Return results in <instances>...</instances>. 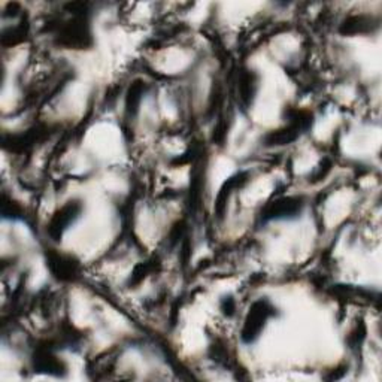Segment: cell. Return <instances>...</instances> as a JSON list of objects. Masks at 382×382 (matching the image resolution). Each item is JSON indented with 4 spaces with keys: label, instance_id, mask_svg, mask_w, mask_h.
Here are the masks:
<instances>
[{
    "label": "cell",
    "instance_id": "obj_1",
    "mask_svg": "<svg viewBox=\"0 0 382 382\" xmlns=\"http://www.w3.org/2000/svg\"><path fill=\"white\" fill-rule=\"evenodd\" d=\"M275 315V308L269 304L268 300L260 299L255 300L251 305L248 315L245 318V323L242 327V342L245 343H254L259 339L263 328L268 323V319Z\"/></svg>",
    "mask_w": 382,
    "mask_h": 382
},
{
    "label": "cell",
    "instance_id": "obj_2",
    "mask_svg": "<svg viewBox=\"0 0 382 382\" xmlns=\"http://www.w3.org/2000/svg\"><path fill=\"white\" fill-rule=\"evenodd\" d=\"M83 212V205L79 200H70L65 206H61L52 218L50 220L47 233L52 239V241L59 242L61 236L69 229L70 224H74L75 221L79 218Z\"/></svg>",
    "mask_w": 382,
    "mask_h": 382
},
{
    "label": "cell",
    "instance_id": "obj_3",
    "mask_svg": "<svg viewBox=\"0 0 382 382\" xmlns=\"http://www.w3.org/2000/svg\"><path fill=\"white\" fill-rule=\"evenodd\" d=\"M304 209V199L297 196L281 198L269 203L262 212L264 221H278V220H293L297 218Z\"/></svg>",
    "mask_w": 382,
    "mask_h": 382
},
{
    "label": "cell",
    "instance_id": "obj_4",
    "mask_svg": "<svg viewBox=\"0 0 382 382\" xmlns=\"http://www.w3.org/2000/svg\"><path fill=\"white\" fill-rule=\"evenodd\" d=\"M59 43L67 48L83 50L92 43L90 32H88L84 21H74L67 24L59 34Z\"/></svg>",
    "mask_w": 382,
    "mask_h": 382
},
{
    "label": "cell",
    "instance_id": "obj_5",
    "mask_svg": "<svg viewBox=\"0 0 382 382\" xmlns=\"http://www.w3.org/2000/svg\"><path fill=\"white\" fill-rule=\"evenodd\" d=\"M48 266L51 272L54 273V277L63 281H70L75 275L78 264L72 260V257L57 254V253H50L48 254Z\"/></svg>",
    "mask_w": 382,
    "mask_h": 382
},
{
    "label": "cell",
    "instance_id": "obj_6",
    "mask_svg": "<svg viewBox=\"0 0 382 382\" xmlns=\"http://www.w3.org/2000/svg\"><path fill=\"white\" fill-rule=\"evenodd\" d=\"M378 28V21L370 15H351L341 25V33L343 34H363L370 33Z\"/></svg>",
    "mask_w": 382,
    "mask_h": 382
},
{
    "label": "cell",
    "instance_id": "obj_7",
    "mask_svg": "<svg viewBox=\"0 0 382 382\" xmlns=\"http://www.w3.org/2000/svg\"><path fill=\"white\" fill-rule=\"evenodd\" d=\"M33 366L36 369V372L48 373V375H54V376H63L66 373L65 363L54 357L50 351H39L36 355H34Z\"/></svg>",
    "mask_w": 382,
    "mask_h": 382
},
{
    "label": "cell",
    "instance_id": "obj_8",
    "mask_svg": "<svg viewBox=\"0 0 382 382\" xmlns=\"http://www.w3.org/2000/svg\"><path fill=\"white\" fill-rule=\"evenodd\" d=\"M246 180H248V173L241 172V173L230 178V180H227V182L221 187V190L217 196V202H215V214L220 220L224 217V212L227 208V200L230 198V194L233 193V190L239 189V187H242L246 182Z\"/></svg>",
    "mask_w": 382,
    "mask_h": 382
},
{
    "label": "cell",
    "instance_id": "obj_9",
    "mask_svg": "<svg viewBox=\"0 0 382 382\" xmlns=\"http://www.w3.org/2000/svg\"><path fill=\"white\" fill-rule=\"evenodd\" d=\"M301 129L295 123H290L288 127H284L279 130L270 131L269 135H266L264 144L268 147H279V145H288L293 140H296L300 135Z\"/></svg>",
    "mask_w": 382,
    "mask_h": 382
},
{
    "label": "cell",
    "instance_id": "obj_10",
    "mask_svg": "<svg viewBox=\"0 0 382 382\" xmlns=\"http://www.w3.org/2000/svg\"><path fill=\"white\" fill-rule=\"evenodd\" d=\"M257 92V76L253 70H245L239 78V94L245 105H250L253 102V97Z\"/></svg>",
    "mask_w": 382,
    "mask_h": 382
},
{
    "label": "cell",
    "instance_id": "obj_11",
    "mask_svg": "<svg viewBox=\"0 0 382 382\" xmlns=\"http://www.w3.org/2000/svg\"><path fill=\"white\" fill-rule=\"evenodd\" d=\"M144 90H145V85L142 81H135L131 84L130 90L127 93L126 97V111L130 115H135L139 109V105L142 100V96H144Z\"/></svg>",
    "mask_w": 382,
    "mask_h": 382
},
{
    "label": "cell",
    "instance_id": "obj_12",
    "mask_svg": "<svg viewBox=\"0 0 382 382\" xmlns=\"http://www.w3.org/2000/svg\"><path fill=\"white\" fill-rule=\"evenodd\" d=\"M21 214H23V211L19 206V203H15L14 200L3 196V200H2V215H3V218L17 220V218H21Z\"/></svg>",
    "mask_w": 382,
    "mask_h": 382
},
{
    "label": "cell",
    "instance_id": "obj_13",
    "mask_svg": "<svg viewBox=\"0 0 382 382\" xmlns=\"http://www.w3.org/2000/svg\"><path fill=\"white\" fill-rule=\"evenodd\" d=\"M147 273H148V264H140V266H138V268L135 269V272L131 273L130 282H131V284H139L142 279H144V278L147 277Z\"/></svg>",
    "mask_w": 382,
    "mask_h": 382
},
{
    "label": "cell",
    "instance_id": "obj_14",
    "mask_svg": "<svg viewBox=\"0 0 382 382\" xmlns=\"http://www.w3.org/2000/svg\"><path fill=\"white\" fill-rule=\"evenodd\" d=\"M235 309H236V305L232 297H226L223 300V304H221V310H223L224 315L227 317H232L235 314Z\"/></svg>",
    "mask_w": 382,
    "mask_h": 382
},
{
    "label": "cell",
    "instance_id": "obj_15",
    "mask_svg": "<svg viewBox=\"0 0 382 382\" xmlns=\"http://www.w3.org/2000/svg\"><path fill=\"white\" fill-rule=\"evenodd\" d=\"M330 169H332V162H328V160H324V163H321V166H319L318 171L314 173V181H319V180H323V178L330 172Z\"/></svg>",
    "mask_w": 382,
    "mask_h": 382
}]
</instances>
